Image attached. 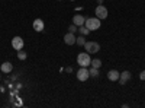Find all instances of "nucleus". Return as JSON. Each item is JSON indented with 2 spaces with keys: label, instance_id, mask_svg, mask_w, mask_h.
Listing matches in <instances>:
<instances>
[{
  "label": "nucleus",
  "instance_id": "obj_1",
  "mask_svg": "<svg viewBox=\"0 0 145 108\" xmlns=\"http://www.w3.org/2000/svg\"><path fill=\"white\" fill-rule=\"evenodd\" d=\"M84 27L89 28L90 32H91V31H97V29L102 27V22H100V19H99L97 16H96V18H87L86 22H84Z\"/></svg>",
  "mask_w": 145,
  "mask_h": 108
},
{
  "label": "nucleus",
  "instance_id": "obj_2",
  "mask_svg": "<svg viewBox=\"0 0 145 108\" xmlns=\"http://www.w3.org/2000/svg\"><path fill=\"white\" fill-rule=\"evenodd\" d=\"M77 63L80 64V67H89L91 63V58L89 53H80L77 56Z\"/></svg>",
  "mask_w": 145,
  "mask_h": 108
},
{
  "label": "nucleus",
  "instance_id": "obj_3",
  "mask_svg": "<svg viewBox=\"0 0 145 108\" xmlns=\"http://www.w3.org/2000/svg\"><path fill=\"white\" fill-rule=\"evenodd\" d=\"M84 48H86V51L89 54H96V53L100 51V45H99V42H96V41H86Z\"/></svg>",
  "mask_w": 145,
  "mask_h": 108
},
{
  "label": "nucleus",
  "instance_id": "obj_4",
  "mask_svg": "<svg viewBox=\"0 0 145 108\" xmlns=\"http://www.w3.org/2000/svg\"><path fill=\"white\" fill-rule=\"evenodd\" d=\"M89 78H90L89 69H87V67H80V70L77 72V79H78L80 82H86Z\"/></svg>",
  "mask_w": 145,
  "mask_h": 108
},
{
  "label": "nucleus",
  "instance_id": "obj_5",
  "mask_svg": "<svg viewBox=\"0 0 145 108\" xmlns=\"http://www.w3.org/2000/svg\"><path fill=\"white\" fill-rule=\"evenodd\" d=\"M96 16H97L100 21L102 19H106L107 18V7L103 6V5H99L97 7H96Z\"/></svg>",
  "mask_w": 145,
  "mask_h": 108
},
{
  "label": "nucleus",
  "instance_id": "obj_6",
  "mask_svg": "<svg viewBox=\"0 0 145 108\" xmlns=\"http://www.w3.org/2000/svg\"><path fill=\"white\" fill-rule=\"evenodd\" d=\"M23 45H25V42H23V38L20 37H13L12 38V47H13L15 50H22L23 48Z\"/></svg>",
  "mask_w": 145,
  "mask_h": 108
},
{
  "label": "nucleus",
  "instance_id": "obj_7",
  "mask_svg": "<svg viewBox=\"0 0 145 108\" xmlns=\"http://www.w3.org/2000/svg\"><path fill=\"white\" fill-rule=\"evenodd\" d=\"M76 40H77V37L72 32H68V34H65V37H64V42L67 44V45H72V44H76Z\"/></svg>",
  "mask_w": 145,
  "mask_h": 108
},
{
  "label": "nucleus",
  "instance_id": "obj_8",
  "mask_svg": "<svg viewBox=\"0 0 145 108\" xmlns=\"http://www.w3.org/2000/svg\"><path fill=\"white\" fill-rule=\"evenodd\" d=\"M84 22H86V18H84L83 15H76V16H72V23H74L76 27L84 25Z\"/></svg>",
  "mask_w": 145,
  "mask_h": 108
},
{
  "label": "nucleus",
  "instance_id": "obj_9",
  "mask_svg": "<svg viewBox=\"0 0 145 108\" xmlns=\"http://www.w3.org/2000/svg\"><path fill=\"white\" fill-rule=\"evenodd\" d=\"M44 21L42 19H35L33 21V29L36 31V32H42L44 31Z\"/></svg>",
  "mask_w": 145,
  "mask_h": 108
},
{
  "label": "nucleus",
  "instance_id": "obj_10",
  "mask_svg": "<svg viewBox=\"0 0 145 108\" xmlns=\"http://www.w3.org/2000/svg\"><path fill=\"white\" fill-rule=\"evenodd\" d=\"M129 79H131V73H129L128 70H125V72H122V73H120V76H119V83H120V85H125Z\"/></svg>",
  "mask_w": 145,
  "mask_h": 108
},
{
  "label": "nucleus",
  "instance_id": "obj_11",
  "mask_svg": "<svg viewBox=\"0 0 145 108\" xmlns=\"http://www.w3.org/2000/svg\"><path fill=\"white\" fill-rule=\"evenodd\" d=\"M119 76H120V73H119L118 70H109V72H107V79L112 80V82L119 80Z\"/></svg>",
  "mask_w": 145,
  "mask_h": 108
},
{
  "label": "nucleus",
  "instance_id": "obj_12",
  "mask_svg": "<svg viewBox=\"0 0 145 108\" xmlns=\"http://www.w3.org/2000/svg\"><path fill=\"white\" fill-rule=\"evenodd\" d=\"M12 70H13V64H12L10 62H5L2 64V72L3 73H10Z\"/></svg>",
  "mask_w": 145,
  "mask_h": 108
},
{
  "label": "nucleus",
  "instance_id": "obj_13",
  "mask_svg": "<svg viewBox=\"0 0 145 108\" xmlns=\"http://www.w3.org/2000/svg\"><path fill=\"white\" fill-rule=\"evenodd\" d=\"M90 64H91V67H96V69H100V66H102V60H99V58H93Z\"/></svg>",
  "mask_w": 145,
  "mask_h": 108
},
{
  "label": "nucleus",
  "instance_id": "obj_14",
  "mask_svg": "<svg viewBox=\"0 0 145 108\" xmlns=\"http://www.w3.org/2000/svg\"><path fill=\"white\" fill-rule=\"evenodd\" d=\"M89 73H90V78H97L99 76V69L91 67V69H89Z\"/></svg>",
  "mask_w": 145,
  "mask_h": 108
},
{
  "label": "nucleus",
  "instance_id": "obj_15",
  "mask_svg": "<svg viewBox=\"0 0 145 108\" xmlns=\"http://www.w3.org/2000/svg\"><path fill=\"white\" fill-rule=\"evenodd\" d=\"M78 32L81 34V35H84V37H86V35H89L90 34V31H89V28H86L84 25H81V27H78Z\"/></svg>",
  "mask_w": 145,
  "mask_h": 108
},
{
  "label": "nucleus",
  "instance_id": "obj_16",
  "mask_svg": "<svg viewBox=\"0 0 145 108\" xmlns=\"http://www.w3.org/2000/svg\"><path fill=\"white\" fill-rule=\"evenodd\" d=\"M76 44H78V45H84V44H86L84 35H81V34H80V37H77V40H76Z\"/></svg>",
  "mask_w": 145,
  "mask_h": 108
},
{
  "label": "nucleus",
  "instance_id": "obj_17",
  "mask_svg": "<svg viewBox=\"0 0 145 108\" xmlns=\"http://www.w3.org/2000/svg\"><path fill=\"white\" fill-rule=\"evenodd\" d=\"M26 57H28L26 51H22V50L18 51V58H19V60H26Z\"/></svg>",
  "mask_w": 145,
  "mask_h": 108
},
{
  "label": "nucleus",
  "instance_id": "obj_18",
  "mask_svg": "<svg viewBox=\"0 0 145 108\" xmlns=\"http://www.w3.org/2000/svg\"><path fill=\"white\" fill-rule=\"evenodd\" d=\"M77 31H78V27H76L74 23H72V25H70V27H68V32H72V34H76Z\"/></svg>",
  "mask_w": 145,
  "mask_h": 108
},
{
  "label": "nucleus",
  "instance_id": "obj_19",
  "mask_svg": "<svg viewBox=\"0 0 145 108\" xmlns=\"http://www.w3.org/2000/svg\"><path fill=\"white\" fill-rule=\"evenodd\" d=\"M139 79L141 80H145V70H142L141 73H139Z\"/></svg>",
  "mask_w": 145,
  "mask_h": 108
},
{
  "label": "nucleus",
  "instance_id": "obj_20",
  "mask_svg": "<svg viewBox=\"0 0 145 108\" xmlns=\"http://www.w3.org/2000/svg\"><path fill=\"white\" fill-rule=\"evenodd\" d=\"M97 3H99V5H102V3H103V0H97Z\"/></svg>",
  "mask_w": 145,
  "mask_h": 108
},
{
  "label": "nucleus",
  "instance_id": "obj_21",
  "mask_svg": "<svg viewBox=\"0 0 145 108\" xmlns=\"http://www.w3.org/2000/svg\"><path fill=\"white\" fill-rule=\"evenodd\" d=\"M71 2H74V0H71Z\"/></svg>",
  "mask_w": 145,
  "mask_h": 108
},
{
  "label": "nucleus",
  "instance_id": "obj_22",
  "mask_svg": "<svg viewBox=\"0 0 145 108\" xmlns=\"http://www.w3.org/2000/svg\"><path fill=\"white\" fill-rule=\"evenodd\" d=\"M58 2H61V0H58Z\"/></svg>",
  "mask_w": 145,
  "mask_h": 108
},
{
  "label": "nucleus",
  "instance_id": "obj_23",
  "mask_svg": "<svg viewBox=\"0 0 145 108\" xmlns=\"http://www.w3.org/2000/svg\"><path fill=\"white\" fill-rule=\"evenodd\" d=\"M0 79H2V76H0Z\"/></svg>",
  "mask_w": 145,
  "mask_h": 108
}]
</instances>
